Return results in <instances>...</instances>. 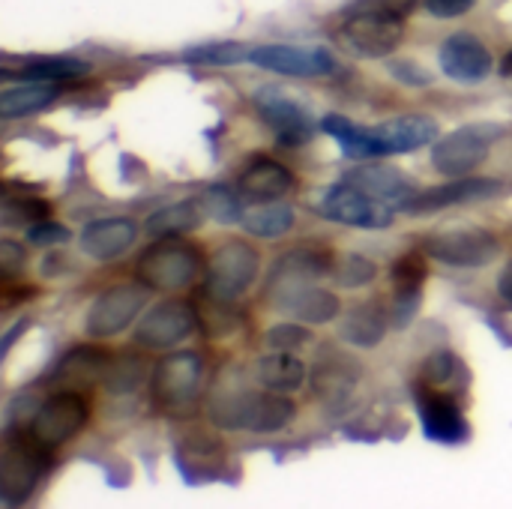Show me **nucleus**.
Instances as JSON below:
<instances>
[{"mask_svg":"<svg viewBox=\"0 0 512 509\" xmlns=\"http://www.w3.org/2000/svg\"><path fill=\"white\" fill-rule=\"evenodd\" d=\"M324 132L333 135L348 156L372 159V156H396V153H411L429 144L438 135V123L423 114H408L396 117L378 126H357L348 117L330 114L324 117Z\"/></svg>","mask_w":512,"mask_h":509,"instance_id":"1","label":"nucleus"},{"mask_svg":"<svg viewBox=\"0 0 512 509\" xmlns=\"http://www.w3.org/2000/svg\"><path fill=\"white\" fill-rule=\"evenodd\" d=\"M294 417V402L285 393H255L246 387H219L210 399V420L225 429L279 432Z\"/></svg>","mask_w":512,"mask_h":509,"instance_id":"2","label":"nucleus"},{"mask_svg":"<svg viewBox=\"0 0 512 509\" xmlns=\"http://www.w3.org/2000/svg\"><path fill=\"white\" fill-rule=\"evenodd\" d=\"M201 273L198 246L180 240L177 234L153 243L138 258V279L153 291H180L192 285Z\"/></svg>","mask_w":512,"mask_h":509,"instance_id":"3","label":"nucleus"},{"mask_svg":"<svg viewBox=\"0 0 512 509\" xmlns=\"http://www.w3.org/2000/svg\"><path fill=\"white\" fill-rule=\"evenodd\" d=\"M504 135L498 123H471L438 138L432 147V165L447 177H465L486 162L492 144Z\"/></svg>","mask_w":512,"mask_h":509,"instance_id":"4","label":"nucleus"},{"mask_svg":"<svg viewBox=\"0 0 512 509\" xmlns=\"http://www.w3.org/2000/svg\"><path fill=\"white\" fill-rule=\"evenodd\" d=\"M48 447H42L30 432L24 435H9L0 459V492L3 504H21L33 492L36 480L45 471Z\"/></svg>","mask_w":512,"mask_h":509,"instance_id":"5","label":"nucleus"},{"mask_svg":"<svg viewBox=\"0 0 512 509\" xmlns=\"http://www.w3.org/2000/svg\"><path fill=\"white\" fill-rule=\"evenodd\" d=\"M201 384V357L192 351L168 354L153 372V399L168 414H189Z\"/></svg>","mask_w":512,"mask_h":509,"instance_id":"6","label":"nucleus"},{"mask_svg":"<svg viewBox=\"0 0 512 509\" xmlns=\"http://www.w3.org/2000/svg\"><path fill=\"white\" fill-rule=\"evenodd\" d=\"M87 417H90L87 399H84L81 393H75V390H66V393H57V396H51L45 405L36 408V414H33L27 432H30L42 447L57 450V447H63L66 441H72V438L84 429Z\"/></svg>","mask_w":512,"mask_h":509,"instance_id":"7","label":"nucleus"},{"mask_svg":"<svg viewBox=\"0 0 512 509\" xmlns=\"http://www.w3.org/2000/svg\"><path fill=\"white\" fill-rule=\"evenodd\" d=\"M426 255L447 267H486L501 255V240L486 228H450L426 240Z\"/></svg>","mask_w":512,"mask_h":509,"instance_id":"8","label":"nucleus"},{"mask_svg":"<svg viewBox=\"0 0 512 509\" xmlns=\"http://www.w3.org/2000/svg\"><path fill=\"white\" fill-rule=\"evenodd\" d=\"M261 258L243 240H225L207 267V291L222 300H237L258 276Z\"/></svg>","mask_w":512,"mask_h":509,"instance_id":"9","label":"nucleus"},{"mask_svg":"<svg viewBox=\"0 0 512 509\" xmlns=\"http://www.w3.org/2000/svg\"><path fill=\"white\" fill-rule=\"evenodd\" d=\"M405 36V21L387 9H369L345 21L342 42L360 57H387L399 48Z\"/></svg>","mask_w":512,"mask_h":509,"instance_id":"10","label":"nucleus"},{"mask_svg":"<svg viewBox=\"0 0 512 509\" xmlns=\"http://www.w3.org/2000/svg\"><path fill=\"white\" fill-rule=\"evenodd\" d=\"M147 303V285H135V282H126V285H114L108 291H102L90 312H87V333L93 339H108V336H117L120 330H126L135 315L144 309Z\"/></svg>","mask_w":512,"mask_h":509,"instance_id":"11","label":"nucleus"},{"mask_svg":"<svg viewBox=\"0 0 512 509\" xmlns=\"http://www.w3.org/2000/svg\"><path fill=\"white\" fill-rule=\"evenodd\" d=\"M318 213L330 222L354 225V228H387L393 222V207L369 198L366 192H360L345 180L324 192V198L318 201Z\"/></svg>","mask_w":512,"mask_h":509,"instance_id":"12","label":"nucleus"},{"mask_svg":"<svg viewBox=\"0 0 512 509\" xmlns=\"http://www.w3.org/2000/svg\"><path fill=\"white\" fill-rule=\"evenodd\" d=\"M414 396H417V411H420L423 432L429 441L456 447L471 438V426H468L462 408L456 405V396L432 390L429 384H417Z\"/></svg>","mask_w":512,"mask_h":509,"instance_id":"13","label":"nucleus"},{"mask_svg":"<svg viewBox=\"0 0 512 509\" xmlns=\"http://www.w3.org/2000/svg\"><path fill=\"white\" fill-rule=\"evenodd\" d=\"M195 330V309L186 300H165L153 306L135 330V342L150 351L180 345Z\"/></svg>","mask_w":512,"mask_h":509,"instance_id":"14","label":"nucleus"},{"mask_svg":"<svg viewBox=\"0 0 512 509\" xmlns=\"http://www.w3.org/2000/svg\"><path fill=\"white\" fill-rule=\"evenodd\" d=\"M249 63L291 78H321L336 69V60L324 48H297V45H258L249 51Z\"/></svg>","mask_w":512,"mask_h":509,"instance_id":"15","label":"nucleus"},{"mask_svg":"<svg viewBox=\"0 0 512 509\" xmlns=\"http://www.w3.org/2000/svg\"><path fill=\"white\" fill-rule=\"evenodd\" d=\"M258 117L282 138V141H306L312 135V114L294 96L276 87H258L252 96Z\"/></svg>","mask_w":512,"mask_h":509,"instance_id":"16","label":"nucleus"},{"mask_svg":"<svg viewBox=\"0 0 512 509\" xmlns=\"http://www.w3.org/2000/svg\"><path fill=\"white\" fill-rule=\"evenodd\" d=\"M267 297L273 300L276 309L291 312L294 318L306 324H327L339 315V297L315 288L312 282H288V285H273L267 288Z\"/></svg>","mask_w":512,"mask_h":509,"instance_id":"17","label":"nucleus"},{"mask_svg":"<svg viewBox=\"0 0 512 509\" xmlns=\"http://www.w3.org/2000/svg\"><path fill=\"white\" fill-rule=\"evenodd\" d=\"M441 69L447 78L453 81H483L495 60H492V51L471 33H453L444 45H441Z\"/></svg>","mask_w":512,"mask_h":509,"instance_id":"18","label":"nucleus"},{"mask_svg":"<svg viewBox=\"0 0 512 509\" xmlns=\"http://www.w3.org/2000/svg\"><path fill=\"white\" fill-rule=\"evenodd\" d=\"M426 276H429V267H426V255H420V252H408L393 264V270H390V279H393V324L399 330L408 327V321L417 315L420 300H423Z\"/></svg>","mask_w":512,"mask_h":509,"instance_id":"19","label":"nucleus"},{"mask_svg":"<svg viewBox=\"0 0 512 509\" xmlns=\"http://www.w3.org/2000/svg\"><path fill=\"white\" fill-rule=\"evenodd\" d=\"M498 192H501L498 180H456L453 177V183H444L438 189H426V192H417V195L405 198L402 210L411 213V216H429V213H438V210L462 204V201L492 198Z\"/></svg>","mask_w":512,"mask_h":509,"instance_id":"20","label":"nucleus"},{"mask_svg":"<svg viewBox=\"0 0 512 509\" xmlns=\"http://www.w3.org/2000/svg\"><path fill=\"white\" fill-rule=\"evenodd\" d=\"M291 189H294V174L282 162L267 159V156H255L237 177V192L255 204L276 201L288 195Z\"/></svg>","mask_w":512,"mask_h":509,"instance_id":"21","label":"nucleus"},{"mask_svg":"<svg viewBox=\"0 0 512 509\" xmlns=\"http://www.w3.org/2000/svg\"><path fill=\"white\" fill-rule=\"evenodd\" d=\"M345 183L357 186L360 192H366L369 198L384 201V204L405 201L414 195V180L393 165H360L345 174Z\"/></svg>","mask_w":512,"mask_h":509,"instance_id":"22","label":"nucleus"},{"mask_svg":"<svg viewBox=\"0 0 512 509\" xmlns=\"http://www.w3.org/2000/svg\"><path fill=\"white\" fill-rule=\"evenodd\" d=\"M138 237V225L132 219H99L81 231V249L96 261H111L123 255Z\"/></svg>","mask_w":512,"mask_h":509,"instance_id":"23","label":"nucleus"},{"mask_svg":"<svg viewBox=\"0 0 512 509\" xmlns=\"http://www.w3.org/2000/svg\"><path fill=\"white\" fill-rule=\"evenodd\" d=\"M255 381L273 393H297L306 384V366L291 351L267 354L255 363Z\"/></svg>","mask_w":512,"mask_h":509,"instance_id":"24","label":"nucleus"},{"mask_svg":"<svg viewBox=\"0 0 512 509\" xmlns=\"http://www.w3.org/2000/svg\"><path fill=\"white\" fill-rule=\"evenodd\" d=\"M60 96L57 81H27V84H15L6 87L0 93V114L3 117H27L42 111L45 105H51Z\"/></svg>","mask_w":512,"mask_h":509,"instance_id":"25","label":"nucleus"},{"mask_svg":"<svg viewBox=\"0 0 512 509\" xmlns=\"http://www.w3.org/2000/svg\"><path fill=\"white\" fill-rule=\"evenodd\" d=\"M387 333V315L378 300L360 303L348 312L342 324V339H348L354 348H375Z\"/></svg>","mask_w":512,"mask_h":509,"instance_id":"26","label":"nucleus"},{"mask_svg":"<svg viewBox=\"0 0 512 509\" xmlns=\"http://www.w3.org/2000/svg\"><path fill=\"white\" fill-rule=\"evenodd\" d=\"M360 378V366L348 357H333V360H321L318 369L312 372V384L324 399H336L342 393H348L354 387V381Z\"/></svg>","mask_w":512,"mask_h":509,"instance_id":"27","label":"nucleus"},{"mask_svg":"<svg viewBox=\"0 0 512 509\" xmlns=\"http://www.w3.org/2000/svg\"><path fill=\"white\" fill-rule=\"evenodd\" d=\"M423 384H429L432 390H441V393H456V390H465L468 387V369L462 366L459 357H453L450 351H441L435 357L426 360L423 366Z\"/></svg>","mask_w":512,"mask_h":509,"instance_id":"28","label":"nucleus"},{"mask_svg":"<svg viewBox=\"0 0 512 509\" xmlns=\"http://www.w3.org/2000/svg\"><path fill=\"white\" fill-rule=\"evenodd\" d=\"M90 66L84 60H75V57H42V60H30L27 66H21V78L27 81H72V78H81L87 75Z\"/></svg>","mask_w":512,"mask_h":509,"instance_id":"29","label":"nucleus"},{"mask_svg":"<svg viewBox=\"0 0 512 509\" xmlns=\"http://www.w3.org/2000/svg\"><path fill=\"white\" fill-rule=\"evenodd\" d=\"M291 225H294V210L285 207V204L258 207V210H252V213L243 216V228L249 234H255V237H264V240L282 237Z\"/></svg>","mask_w":512,"mask_h":509,"instance_id":"30","label":"nucleus"},{"mask_svg":"<svg viewBox=\"0 0 512 509\" xmlns=\"http://www.w3.org/2000/svg\"><path fill=\"white\" fill-rule=\"evenodd\" d=\"M198 222H201V210H198V204L183 201V204H174V207H165V210L153 213V216L147 219V225H144V228H147L150 234H165V237H171V234L192 231Z\"/></svg>","mask_w":512,"mask_h":509,"instance_id":"31","label":"nucleus"},{"mask_svg":"<svg viewBox=\"0 0 512 509\" xmlns=\"http://www.w3.org/2000/svg\"><path fill=\"white\" fill-rule=\"evenodd\" d=\"M249 51L252 48L240 42H207V45L189 48L183 57L186 63H195V66H234L240 60H249Z\"/></svg>","mask_w":512,"mask_h":509,"instance_id":"32","label":"nucleus"},{"mask_svg":"<svg viewBox=\"0 0 512 509\" xmlns=\"http://www.w3.org/2000/svg\"><path fill=\"white\" fill-rule=\"evenodd\" d=\"M51 216V204L39 201V198H12L6 195L3 201V225L12 228V225H36L42 219Z\"/></svg>","mask_w":512,"mask_h":509,"instance_id":"33","label":"nucleus"},{"mask_svg":"<svg viewBox=\"0 0 512 509\" xmlns=\"http://www.w3.org/2000/svg\"><path fill=\"white\" fill-rule=\"evenodd\" d=\"M378 267L363 258V255H348L339 267H336V282L345 288H357V285H369L375 279Z\"/></svg>","mask_w":512,"mask_h":509,"instance_id":"34","label":"nucleus"},{"mask_svg":"<svg viewBox=\"0 0 512 509\" xmlns=\"http://www.w3.org/2000/svg\"><path fill=\"white\" fill-rule=\"evenodd\" d=\"M312 342V333L300 324H279L267 333V345L273 351H300Z\"/></svg>","mask_w":512,"mask_h":509,"instance_id":"35","label":"nucleus"},{"mask_svg":"<svg viewBox=\"0 0 512 509\" xmlns=\"http://www.w3.org/2000/svg\"><path fill=\"white\" fill-rule=\"evenodd\" d=\"M105 378L114 393H126L141 381V363L132 357H120V363L114 369H105Z\"/></svg>","mask_w":512,"mask_h":509,"instance_id":"36","label":"nucleus"},{"mask_svg":"<svg viewBox=\"0 0 512 509\" xmlns=\"http://www.w3.org/2000/svg\"><path fill=\"white\" fill-rule=\"evenodd\" d=\"M207 204H210V213L222 222H231V219H240V204L234 201L231 192L225 189H210L207 192Z\"/></svg>","mask_w":512,"mask_h":509,"instance_id":"37","label":"nucleus"},{"mask_svg":"<svg viewBox=\"0 0 512 509\" xmlns=\"http://www.w3.org/2000/svg\"><path fill=\"white\" fill-rule=\"evenodd\" d=\"M30 243H36V246H54V243H66L69 240V231L60 225V222H36V225H30Z\"/></svg>","mask_w":512,"mask_h":509,"instance_id":"38","label":"nucleus"},{"mask_svg":"<svg viewBox=\"0 0 512 509\" xmlns=\"http://www.w3.org/2000/svg\"><path fill=\"white\" fill-rule=\"evenodd\" d=\"M477 0H426V9L435 15V18H459L465 12L474 9Z\"/></svg>","mask_w":512,"mask_h":509,"instance_id":"39","label":"nucleus"},{"mask_svg":"<svg viewBox=\"0 0 512 509\" xmlns=\"http://www.w3.org/2000/svg\"><path fill=\"white\" fill-rule=\"evenodd\" d=\"M393 69V75L399 78V81H408V84H426L429 81V72H423L417 63H411V60H399V63H393L390 66Z\"/></svg>","mask_w":512,"mask_h":509,"instance_id":"40","label":"nucleus"},{"mask_svg":"<svg viewBox=\"0 0 512 509\" xmlns=\"http://www.w3.org/2000/svg\"><path fill=\"white\" fill-rule=\"evenodd\" d=\"M18 264H24V255H21V249L15 246V243H0V270H3V276L6 279H12V273H15V267Z\"/></svg>","mask_w":512,"mask_h":509,"instance_id":"41","label":"nucleus"},{"mask_svg":"<svg viewBox=\"0 0 512 509\" xmlns=\"http://www.w3.org/2000/svg\"><path fill=\"white\" fill-rule=\"evenodd\" d=\"M498 294L504 297V303L512 306V261L501 270V276H498Z\"/></svg>","mask_w":512,"mask_h":509,"instance_id":"42","label":"nucleus"},{"mask_svg":"<svg viewBox=\"0 0 512 509\" xmlns=\"http://www.w3.org/2000/svg\"><path fill=\"white\" fill-rule=\"evenodd\" d=\"M501 75H507V78H512V51L501 60Z\"/></svg>","mask_w":512,"mask_h":509,"instance_id":"43","label":"nucleus"}]
</instances>
